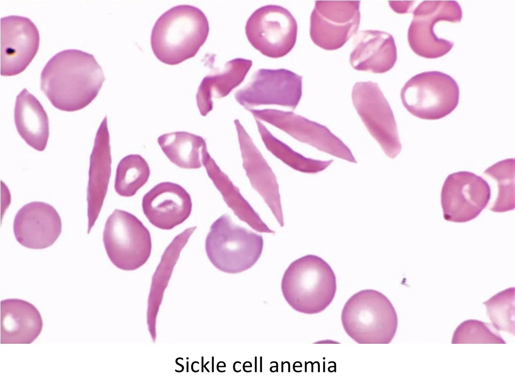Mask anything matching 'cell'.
Masks as SVG:
<instances>
[{
	"label": "cell",
	"mask_w": 515,
	"mask_h": 386,
	"mask_svg": "<svg viewBox=\"0 0 515 386\" xmlns=\"http://www.w3.org/2000/svg\"><path fill=\"white\" fill-rule=\"evenodd\" d=\"M40 79L41 90L55 108L74 112L83 109L96 98L105 77L93 55L66 49L49 59Z\"/></svg>",
	"instance_id": "1"
},
{
	"label": "cell",
	"mask_w": 515,
	"mask_h": 386,
	"mask_svg": "<svg viewBox=\"0 0 515 386\" xmlns=\"http://www.w3.org/2000/svg\"><path fill=\"white\" fill-rule=\"evenodd\" d=\"M209 32V22L202 11L191 5H178L155 23L150 38L152 50L161 62L177 65L196 55Z\"/></svg>",
	"instance_id": "2"
},
{
	"label": "cell",
	"mask_w": 515,
	"mask_h": 386,
	"mask_svg": "<svg viewBox=\"0 0 515 386\" xmlns=\"http://www.w3.org/2000/svg\"><path fill=\"white\" fill-rule=\"evenodd\" d=\"M283 296L295 311L318 314L333 301L336 291L335 274L322 258L312 254L293 261L281 281Z\"/></svg>",
	"instance_id": "3"
},
{
	"label": "cell",
	"mask_w": 515,
	"mask_h": 386,
	"mask_svg": "<svg viewBox=\"0 0 515 386\" xmlns=\"http://www.w3.org/2000/svg\"><path fill=\"white\" fill-rule=\"evenodd\" d=\"M341 321L347 334L359 344H389L398 326L391 302L382 293L371 289L350 298L342 309Z\"/></svg>",
	"instance_id": "4"
},
{
	"label": "cell",
	"mask_w": 515,
	"mask_h": 386,
	"mask_svg": "<svg viewBox=\"0 0 515 386\" xmlns=\"http://www.w3.org/2000/svg\"><path fill=\"white\" fill-rule=\"evenodd\" d=\"M264 247L263 236L233 223L224 214L211 225L205 240V250L219 270L236 274L252 267Z\"/></svg>",
	"instance_id": "5"
},
{
	"label": "cell",
	"mask_w": 515,
	"mask_h": 386,
	"mask_svg": "<svg viewBox=\"0 0 515 386\" xmlns=\"http://www.w3.org/2000/svg\"><path fill=\"white\" fill-rule=\"evenodd\" d=\"M103 240L110 261L121 270L139 268L151 254L148 230L135 215L124 210L115 209L108 218Z\"/></svg>",
	"instance_id": "6"
},
{
	"label": "cell",
	"mask_w": 515,
	"mask_h": 386,
	"mask_svg": "<svg viewBox=\"0 0 515 386\" xmlns=\"http://www.w3.org/2000/svg\"><path fill=\"white\" fill-rule=\"evenodd\" d=\"M400 98L403 106L412 115L424 120H438L457 107L459 87L447 74L438 71L423 72L405 83Z\"/></svg>",
	"instance_id": "7"
},
{
	"label": "cell",
	"mask_w": 515,
	"mask_h": 386,
	"mask_svg": "<svg viewBox=\"0 0 515 386\" xmlns=\"http://www.w3.org/2000/svg\"><path fill=\"white\" fill-rule=\"evenodd\" d=\"M245 34L250 44L262 54L278 58L288 54L296 42L298 26L286 8L270 5L256 10L248 19Z\"/></svg>",
	"instance_id": "8"
},
{
	"label": "cell",
	"mask_w": 515,
	"mask_h": 386,
	"mask_svg": "<svg viewBox=\"0 0 515 386\" xmlns=\"http://www.w3.org/2000/svg\"><path fill=\"white\" fill-rule=\"evenodd\" d=\"M353 105L370 134L387 156L394 158L402 146L391 107L376 82H357L353 88Z\"/></svg>",
	"instance_id": "9"
},
{
	"label": "cell",
	"mask_w": 515,
	"mask_h": 386,
	"mask_svg": "<svg viewBox=\"0 0 515 386\" xmlns=\"http://www.w3.org/2000/svg\"><path fill=\"white\" fill-rule=\"evenodd\" d=\"M407 39L411 50L417 55L428 59L437 58L447 54L454 43L439 38L434 32L437 23L442 22L459 23L462 11L454 1H424L413 12Z\"/></svg>",
	"instance_id": "10"
},
{
	"label": "cell",
	"mask_w": 515,
	"mask_h": 386,
	"mask_svg": "<svg viewBox=\"0 0 515 386\" xmlns=\"http://www.w3.org/2000/svg\"><path fill=\"white\" fill-rule=\"evenodd\" d=\"M361 2H315L310 22V36L313 42L326 50L343 46L357 33L360 23Z\"/></svg>",
	"instance_id": "11"
},
{
	"label": "cell",
	"mask_w": 515,
	"mask_h": 386,
	"mask_svg": "<svg viewBox=\"0 0 515 386\" xmlns=\"http://www.w3.org/2000/svg\"><path fill=\"white\" fill-rule=\"evenodd\" d=\"M302 76L287 69H260L251 81L235 94L246 109L276 105L295 109L301 99Z\"/></svg>",
	"instance_id": "12"
},
{
	"label": "cell",
	"mask_w": 515,
	"mask_h": 386,
	"mask_svg": "<svg viewBox=\"0 0 515 386\" xmlns=\"http://www.w3.org/2000/svg\"><path fill=\"white\" fill-rule=\"evenodd\" d=\"M490 196V187L481 176L467 171L450 174L441 190L444 218L456 223L471 221L486 208Z\"/></svg>",
	"instance_id": "13"
},
{
	"label": "cell",
	"mask_w": 515,
	"mask_h": 386,
	"mask_svg": "<svg viewBox=\"0 0 515 386\" xmlns=\"http://www.w3.org/2000/svg\"><path fill=\"white\" fill-rule=\"evenodd\" d=\"M39 31L28 18L12 15L1 19V74L13 76L23 72L36 55Z\"/></svg>",
	"instance_id": "14"
},
{
	"label": "cell",
	"mask_w": 515,
	"mask_h": 386,
	"mask_svg": "<svg viewBox=\"0 0 515 386\" xmlns=\"http://www.w3.org/2000/svg\"><path fill=\"white\" fill-rule=\"evenodd\" d=\"M15 238L27 248L41 249L51 246L61 233L60 216L50 204L33 202L23 206L13 224Z\"/></svg>",
	"instance_id": "15"
},
{
	"label": "cell",
	"mask_w": 515,
	"mask_h": 386,
	"mask_svg": "<svg viewBox=\"0 0 515 386\" xmlns=\"http://www.w3.org/2000/svg\"><path fill=\"white\" fill-rule=\"evenodd\" d=\"M266 121L303 143L351 162L357 163L351 151L325 126L293 112L269 109Z\"/></svg>",
	"instance_id": "16"
},
{
	"label": "cell",
	"mask_w": 515,
	"mask_h": 386,
	"mask_svg": "<svg viewBox=\"0 0 515 386\" xmlns=\"http://www.w3.org/2000/svg\"><path fill=\"white\" fill-rule=\"evenodd\" d=\"M142 208L154 226L171 230L189 218L192 202L190 195L183 186L165 181L157 184L144 195Z\"/></svg>",
	"instance_id": "17"
},
{
	"label": "cell",
	"mask_w": 515,
	"mask_h": 386,
	"mask_svg": "<svg viewBox=\"0 0 515 386\" xmlns=\"http://www.w3.org/2000/svg\"><path fill=\"white\" fill-rule=\"evenodd\" d=\"M110 135L106 116L97 131L90 156L87 188L89 234L101 210L111 173Z\"/></svg>",
	"instance_id": "18"
},
{
	"label": "cell",
	"mask_w": 515,
	"mask_h": 386,
	"mask_svg": "<svg viewBox=\"0 0 515 386\" xmlns=\"http://www.w3.org/2000/svg\"><path fill=\"white\" fill-rule=\"evenodd\" d=\"M397 55L392 35L379 30H363L357 34L350 62L357 70L383 73L392 68Z\"/></svg>",
	"instance_id": "19"
},
{
	"label": "cell",
	"mask_w": 515,
	"mask_h": 386,
	"mask_svg": "<svg viewBox=\"0 0 515 386\" xmlns=\"http://www.w3.org/2000/svg\"><path fill=\"white\" fill-rule=\"evenodd\" d=\"M43 326L40 313L32 304L19 299L1 301V344H31Z\"/></svg>",
	"instance_id": "20"
},
{
	"label": "cell",
	"mask_w": 515,
	"mask_h": 386,
	"mask_svg": "<svg viewBox=\"0 0 515 386\" xmlns=\"http://www.w3.org/2000/svg\"><path fill=\"white\" fill-rule=\"evenodd\" d=\"M17 130L28 145L39 151L47 145L49 119L38 100L26 88L17 96L14 109Z\"/></svg>",
	"instance_id": "21"
},
{
	"label": "cell",
	"mask_w": 515,
	"mask_h": 386,
	"mask_svg": "<svg viewBox=\"0 0 515 386\" xmlns=\"http://www.w3.org/2000/svg\"><path fill=\"white\" fill-rule=\"evenodd\" d=\"M252 63L249 59L235 58L226 63L222 71L203 79L196 95L197 106L202 116H206L213 109V98L226 96L243 82Z\"/></svg>",
	"instance_id": "22"
},
{
	"label": "cell",
	"mask_w": 515,
	"mask_h": 386,
	"mask_svg": "<svg viewBox=\"0 0 515 386\" xmlns=\"http://www.w3.org/2000/svg\"><path fill=\"white\" fill-rule=\"evenodd\" d=\"M202 164L228 206L240 220L259 232H275L262 221L259 214L241 196L238 189L220 170L208 151H206L203 155Z\"/></svg>",
	"instance_id": "23"
},
{
	"label": "cell",
	"mask_w": 515,
	"mask_h": 386,
	"mask_svg": "<svg viewBox=\"0 0 515 386\" xmlns=\"http://www.w3.org/2000/svg\"><path fill=\"white\" fill-rule=\"evenodd\" d=\"M157 142L168 159L177 166L184 169L202 167L203 153L207 146L201 136L177 131L160 135Z\"/></svg>",
	"instance_id": "24"
},
{
	"label": "cell",
	"mask_w": 515,
	"mask_h": 386,
	"mask_svg": "<svg viewBox=\"0 0 515 386\" xmlns=\"http://www.w3.org/2000/svg\"><path fill=\"white\" fill-rule=\"evenodd\" d=\"M245 169L253 170L258 172L248 173L252 185L264 198L270 208L281 226L284 225L283 216L280 203V195L277 182L274 174L269 169L262 172L269 167L263 158L260 169H258L252 157L250 148V138L243 128L238 130Z\"/></svg>",
	"instance_id": "25"
},
{
	"label": "cell",
	"mask_w": 515,
	"mask_h": 386,
	"mask_svg": "<svg viewBox=\"0 0 515 386\" xmlns=\"http://www.w3.org/2000/svg\"><path fill=\"white\" fill-rule=\"evenodd\" d=\"M150 174L149 165L143 157L137 154L128 155L117 165L115 190L121 196L132 197L147 182Z\"/></svg>",
	"instance_id": "26"
},
{
	"label": "cell",
	"mask_w": 515,
	"mask_h": 386,
	"mask_svg": "<svg viewBox=\"0 0 515 386\" xmlns=\"http://www.w3.org/2000/svg\"><path fill=\"white\" fill-rule=\"evenodd\" d=\"M514 159L501 160L488 167L484 174L495 180L497 196L490 210L494 212H505L514 208Z\"/></svg>",
	"instance_id": "27"
},
{
	"label": "cell",
	"mask_w": 515,
	"mask_h": 386,
	"mask_svg": "<svg viewBox=\"0 0 515 386\" xmlns=\"http://www.w3.org/2000/svg\"><path fill=\"white\" fill-rule=\"evenodd\" d=\"M256 122L268 149L293 168L305 173H316L325 169L333 162V160L323 161L306 158L295 152L273 136L259 120Z\"/></svg>",
	"instance_id": "28"
},
{
	"label": "cell",
	"mask_w": 515,
	"mask_h": 386,
	"mask_svg": "<svg viewBox=\"0 0 515 386\" xmlns=\"http://www.w3.org/2000/svg\"><path fill=\"white\" fill-rule=\"evenodd\" d=\"M515 288L509 287L482 303L492 326L498 330L514 335Z\"/></svg>",
	"instance_id": "29"
},
{
	"label": "cell",
	"mask_w": 515,
	"mask_h": 386,
	"mask_svg": "<svg viewBox=\"0 0 515 386\" xmlns=\"http://www.w3.org/2000/svg\"><path fill=\"white\" fill-rule=\"evenodd\" d=\"M452 344H506L488 323L470 319L463 321L454 332Z\"/></svg>",
	"instance_id": "30"
},
{
	"label": "cell",
	"mask_w": 515,
	"mask_h": 386,
	"mask_svg": "<svg viewBox=\"0 0 515 386\" xmlns=\"http://www.w3.org/2000/svg\"><path fill=\"white\" fill-rule=\"evenodd\" d=\"M389 3L391 9L396 13L399 14L407 13L410 6V4H403V6L402 4H400L401 5L400 6L398 5L397 2L390 1Z\"/></svg>",
	"instance_id": "31"
}]
</instances>
